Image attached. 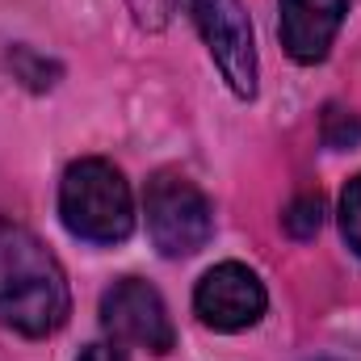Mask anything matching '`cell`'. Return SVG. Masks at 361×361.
Segmentation results:
<instances>
[{"instance_id": "cell-1", "label": "cell", "mask_w": 361, "mask_h": 361, "mask_svg": "<svg viewBox=\"0 0 361 361\" xmlns=\"http://www.w3.org/2000/svg\"><path fill=\"white\" fill-rule=\"evenodd\" d=\"M72 311L68 277L47 244L0 219V319L21 336H51Z\"/></svg>"}, {"instance_id": "cell-2", "label": "cell", "mask_w": 361, "mask_h": 361, "mask_svg": "<svg viewBox=\"0 0 361 361\" xmlns=\"http://www.w3.org/2000/svg\"><path fill=\"white\" fill-rule=\"evenodd\" d=\"M59 219L85 244H122L135 231V197L109 160H76L59 180Z\"/></svg>"}, {"instance_id": "cell-3", "label": "cell", "mask_w": 361, "mask_h": 361, "mask_svg": "<svg viewBox=\"0 0 361 361\" xmlns=\"http://www.w3.org/2000/svg\"><path fill=\"white\" fill-rule=\"evenodd\" d=\"M147 231L160 257H193L214 235V210L206 193L180 173H156L147 180Z\"/></svg>"}, {"instance_id": "cell-4", "label": "cell", "mask_w": 361, "mask_h": 361, "mask_svg": "<svg viewBox=\"0 0 361 361\" xmlns=\"http://www.w3.org/2000/svg\"><path fill=\"white\" fill-rule=\"evenodd\" d=\"M189 17L235 97H257V34L244 0H185Z\"/></svg>"}, {"instance_id": "cell-5", "label": "cell", "mask_w": 361, "mask_h": 361, "mask_svg": "<svg viewBox=\"0 0 361 361\" xmlns=\"http://www.w3.org/2000/svg\"><path fill=\"white\" fill-rule=\"evenodd\" d=\"M101 328L118 345H135L147 353H169L177 345L169 307L160 290L147 286L143 277H122L101 294Z\"/></svg>"}, {"instance_id": "cell-6", "label": "cell", "mask_w": 361, "mask_h": 361, "mask_svg": "<svg viewBox=\"0 0 361 361\" xmlns=\"http://www.w3.org/2000/svg\"><path fill=\"white\" fill-rule=\"evenodd\" d=\"M265 307H269V294L261 277L240 261L214 265L193 290V311L214 332H244L265 315Z\"/></svg>"}, {"instance_id": "cell-7", "label": "cell", "mask_w": 361, "mask_h": 361, "mask_svg": "<svg viewBox=\"0 0 361 361\" xmlns=\"http://www.w3.org/2000/svg\"><path fill=\"white\" fill-rule=\"evenodd\" d=\"M349 13V0H277V34L294 63H324L341 21Z\"/></svg>"}, {"instance_id": "cell-8", "label": "cell", "mask_w": 361, "mask_h": 361, "mask_svg": "<svg viewBox=\"0 0 361 361\" xmlns=\"http://www.w3.org/2000/svg\"><path fill=\"white\" fill-rule=\"evenodd\" d=\"M281 223H286V231L294 240H311L319 231V223H324V197L319 193H298L290 202V210L281 214Z\"/></svg>"}, {"instance_id": "cell-9", "label": "cell", "mask_w": 361, "mask_h": 361, "mask_svg": "<svg viewBox=\"0 0 361 361\" xmlns=\"http://www.w3.org/2000/svg\"><path fill=\"white\" fill-rule=\"evenodd\" d=\"M341 235H345V244L361 257V173L341 193Z\"/></svg>"}, {"instance_id": "cell-10", "label": "cell", "mask_w": 361, "mask_h": 361, "mask_svg": "<svg viewBox=\"0 0 361 361\" xmlns=\"http://www.w3.org/2000/svg\"><path fill=\"white\" fill-rule=\"evenodd\" d=\"M126 4H130V17H135L139 30L160 34V30L169 25V17H173V4H177V0H126Z\"/></svg>"}, {"instance_id": "cell-11", "label": "cell", "mask_w": 361, "mask_h": 361, "mask_svg": "<svg viewBox=\"0 0 361 361\" xmlns=\"http://www.w3.org/2000/svg\"><path fill=\"white\" fill-rule=\"evenodd\" d=\"M76 361H126V353H122L118 345H105V341H97V345H89V349H85Z\"/></svg>"}, {"instance_id": "cell-12", "label": "cell", "mask_w": 361, "mask_h": 361, "mask_svg": "<svg viewBox=\"0 0 361 361\" xmlns=\"http://www.w3.org/2000/svg\"><path fill=\"white\" fill-rule=\"evenodd\" d=\"M319 361H332V357H319Z\"/></svg>"}]
</instances>
